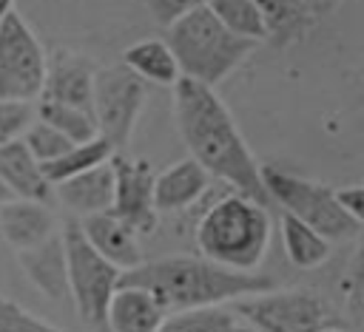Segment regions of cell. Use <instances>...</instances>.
Wrapping results in <instances>:
<instances>
[{"label":"cell","mask_w":364,"mask_h":332,"mask_svg":"<svg viewBox=\"0 0 364 332\" xmlns=\"http://www.w3.org/2000/svg\"><path fill=\"white\" fill-rule=\"evenodd\" d=\"M51 193L77 216L105 213L111 210V199H114V170L108 162H102L85 173L51 184Z\"/></svg>","instance_id":"ac0fdd59"},{"label":"cell","mask_w":364,"mask_h":332,"mask_svg":"<svg viewBox=\"0 0 364 332\" xmlns=\"http://www.w3.org/2000/svg\"><path fill=\"white\" fill-rule=\"evenodd\" d=\"M341 3H344V0H296V9H299V14H301L304 26L310 28V26H316L321 17L333 14Z\"/></svg>","instance_id":"f546056e"},{"label":"cell","mask_w":364,"mask_h":332,"mask_svg":"<svg viewBox=\"0 0 364 332\" xmlns=\"http://www.w3.org/2000/svg\"><path fill=\"white\" fill-rule=\"evenodd\" d=\"M63 247H65V270H68V298L74 301L77 315L97 326L100 332L105 329V309L119 287V270L105 261L82 236L80 221H71L63 233Z\"/></svg>","instance_id":"8992f818"},{"label":"cell","mask_w":364,"mask_h":332,"mask_svg":"<svg viewBox=\"0 0 364 332\" xmlns=\"http://www.w3.org/2000/svg\"><path fill=\"white\" fill-rule=\"evenodd\" d=\"M80 230L88 238V244L105 258L111 261L119 272L134 270L136 264H142V250H139V236L125 227L114 213H94V216H82L80 218Z\"/></svg>","instance_id":"7c38bea8"},{"label":"cell","mask_w":364,"mask_h":332,"mask_svg":"<svg viewBox=\"0 0 364 332\" xmlns=\"http://www.w3.org/2000/svg\"><path fill=\"white\" fill-rule=\"evenodd\" d=\"M14 9V0H0V26H3V20H6V14Z\"/></svg>","instance_id":"1f68e13d"},{"label":"cell","mask_w":364,"mask_h":332,"mask_svg":"<svg viewBox=\"0 0 364 332\" xmlns=\"http://www.w3.org/2000/svg\"><path fill=\"white\" fill-rule=\"evenodd\" d=\"M0 332H63L0 292Z\"/></svg>","instance_id":"4316f807"},{"label":"cell","mask_w":364,"mask_h":332,"mask_svg":"<svg viewBox=\"0 0 364 332\" xmlns=\"http://www.w3.org/2000/svg\"><path fill=\"white\" fill-rule=\"evenodd\" d=\"M256 3L267 23V40L287 45L307 31V26L296 9V0H256Z\"/></svg>","instance_id":"d4e9b609"},{"label":"cell","mask_w":364,"mask_h":332,"mask_svg":"<svg viewBox=\"0 0 364 332\" xmlns=\"http://www.w3.org/2000/svg\"><path fill=\"white\" fill-rule=\"evenodd\" d=\"M148 102V82L139 79L125 65L97 68L91 88V116L97 136H102L114 150H122L131 142V133L139 122V114Z\"/></svg>","instance_id":"52a82bcc"},{"label":"cell","mask_w":364,"mask_h":332,"mask_svg":"<svg viewBox=\"0 0 364 332\" xmlns=\"http://www.w3.org/2000/svg\"><path fill=\"white\" fill-rule=\"evenodd\" d=\"M165 315L168 312L154 301L148 289L119 284L105 309V329L108 332H156Z\"/></svg>","instance_id":"e0dca14e"},{"label":"cell","mask_w":364,"mask_h":332,"mask_svg":"<svg viewBox=\"0 0 364 332\" xmlns=\"http://www.w3.org/2000/svg\"><path fill=\"white\" fill-rule=\"evenodd\" d=\"M270 236L273 221L267 204H259L236 190L216 199L196 224V247L202 258L236 272L259 270L267 255Z\"/></svg>","instance_id":"3957f363"},{"label":"cell","mask_w":364,"mask_h":332,"mask_svg":"<svg viewBox=\"0 0 364 332\" xmlns=\"http://www.w3.org/2000/svg\"><path fill=\"white\" fill-rule=\"evenodd\" d=\"M156 332H253L230 306L168 312Z\"/></svg>","instance_id":"44dd1931"},{"label":"cell","mask_w":364,"mask_h":332,"mask_svg":"<svg viewBox=\"0 0 364 332\" xmlns=\"http://www.w3.org/2000/svg\"><path fill=\"white\" fill-rule=\"evenodd\" d=\"M210 176L199 162L179 159L162 173H154V207L156 213H176L196 204L208 193Z\"/></svg>","instance_id":"5bb4252c"},{"label":"cell","mask_w":364,"mask_h":332,"mask_svg":"<svg viewBox=\"0 0 364 332\" xmlns=\"http://www.w3.org/2000/svg\"><path fill=\"white\" fill-rule=\"evenodd\" d=\"M262 184L267 199L276 201L282 213L304 221L327 241H347L361 233V221L347 216L336 199V190L321 182L287 173L282 167H262Z\"/></svg>","instance_id":"5b68a950"},{"label":"cell","mask_w":364,"mask_h":332,"mask_svg":"<svg viewBox=\"0 0 364 332\" xmlns=\"http://www.w3.org/2000/svg\"><path fill=\"white\" fill-rule=\"evenodd\" d=\"M17 261L26 272V278L48 298V301H65L68 298V270H65V247L60 233L48 236L46 241L17 250Z\"/></svg>","instance_id":"4fadbf2b"},{"label":"cell","mask_w":364,"mask_h":332,"mask_svg":"<svg viewBox=\"0 0 364 332\" xmlns=\"http://www.w3.org/2000/svg\"><path fill=\"white\" fill-rule=\"evenodd\" d=\"M34 116L46 125H51L54 131H60L63 136H68L71 142H85L97 136V125L91 111L85 108H74V105H63V102H51V99H37Z\"/></svg>","instance_id":"cb8c5ba5"},{"label":"cell","mask_w":364,"mask_h":332,"mask_svg":"<svg viewBox=\"0 0 364 332\" xmlns=\"http://www.w3.org/2000/svg\"><path fill=\"white\" fill-rule=\"evenodd\" d=\"M205 6L236 37H245L250 43L267 40V23L256 0H205Z\"/></svg>","instance_id":"603a6c76"},{"label":"cell","mask_w":364,"mask_h":332,"mask_svg":"<svg viewBox=\"0 0 364 332\" xmlns=\"http://www.w3.org/2000/svg\"><path fill=\"white\" fill-rule=\"evenodd\" d=\"M6 199H11V196H9V193L3 190V184H0V201H6Z\"/></svg>","instance_id":"836d02e7"},{"label":"cell","mask_w":364,"mask_h":332,"mask_svg":"<svg viewBox=\"0 0 364 332\" xmlns=\"http://www.w3.org/2000/svg\"><path fill=\"white\" fill-rule=\"evenodd\" d=\"M0 184L11 199L48 201L51 184L43 176V165L28 153L20 136L0 145Z\"/></svg>","instance_id":"2e32d148"},{"label":"cell","mask_w":364,"mask_h":332,"mask_svg":"<svg viewBox=\"0 0 364 332\" xmlns=\"http://www.w3.org/2000/svg\"><path fill=\"white\" fill-rule=\"evenodd\" d=\"M114 170V199L111 210L125 227H131L136 236H148L156 227V207H154V170L145 159L122 156L119 150L108 159Z\"/></svg>","instance_id":"30bf717a"},{"label":"cell","mask_w":364,"mask_h":332,"mask_svg":"<svg viewBox=\"0 0 364 332\" xmlns=\"http://www.w3.org/2000/svg\"><path fill=\"white\" fill-rule=\"evenodd\" d=\"M165 43L176 57L179 77L210 88L228 79L259 45L228 31L205 3H193L173 23H168Z\"/></svg>","instance_id":"277c9868"},{"label":"cell","mask_w":364,"mask_h":332,"mask_svg":"<svg viewBox=\"0 0 364 332\" xmlns=\"http://www.w3.org/2000/svg\"><path fill=\"white\" fill-rule=\"evenodd\" d=\"M230 309L256 332H316L330 323L327 301L304 287L264 289L230 301Z\"/></svg>","instance_id":"ba28073f"},{"label":"cell","mask_w":364,"mask_h":332,"mask_svg":"<svg viewBox=\"0 0 364 332\" xmlns=\"http://www.w3.org/2000/svg\"><path fill=\"white\" fill-rule=\"evenodd\" d=\"M46 51L31 26L14 9L0 26V99L34 102L43 91Z\"/></svg>","instance_id":"9c48e42d"},{"label":"cell","mask_w":364,"mask_h":332,"mask_svg":"<svg viewBox=\"0 0 364 332\" xmlns=\"http://www.w3.org/2000/svg\"><path fill=\"white\" fill-rule=\"evenodd\" d=\"M94 71H97V65L88 57L60 51V54H54V60H46L43 91L37 99H51V102L91 111Z\"/></svg>","instance_id":"8fae6325"},{"label":"cell","mask_w":364,"mask_h":332,"mask_svg":"<svg viewBox=\"0 0 364 332\" xmlns=\"http://www.w3.org/2000/svg\"><path fill=\"white\" fill-rule=\"evenodd\" d=\"M171 88L176 131L191 159L199 162L210 179L230 184L236 193L250 196L259 204H270L262 184V165L256 162L219 94L210 85L188 77H179Z\"/></svg>","instance_id":"6da1fadb"},{"label":"cell","mask_w":364,"mask_h":332,"mask_svg":"<svg viewBox=\"0 0 364 332\" xmlns=\"http://www.w3.org/2000/svg\"><path fill=\"white\" fill-rule=\"evenodd\" d=\"M336 199L341 204V210L358 221H364V187L361 184H347V187H336Z\"/></svg>","instance_id":"4dcf8cb0"},{"label":"cell","mask_w":364,"mask_h":332,"mask_svg":"<svg viewBox=\"0 0 364 332\" xmlns=\"http://www.w3.org/2000/svg\"><path fill=\"white\" fill-rule=\"evenodd\" d=\"M193 3H199V0H145L151 17H154L156 23H162V26L173 23V20H176L182 11H188Z\"/></svg>","instance_id":"f1b7e54d"},{"label":"cell","mask_w":364,"mask_h":332,"mask_svg":"<svg viewBox=\"0 0 364 332\" xmlns=\"http://www.w3.org/2000/svg\"><path fill=\"white\" fill-rule=\"evenodd\" d=\"M119 284L148 289L165 312L225 306L236 298L276 287L273 278L262 272H236L202 255H168L142 261L134 270H125L119 275Z\"/></svg>","instance_id":"7a4b0ae2"},{"label":"cell","mask_w":364,"mask_h":332,"mask_svg":"<svg viewBox=\"0 0 364 332\" xmlns=\"http://www.w3.org/2000/svg\"><path fill=\"white\" fill-rule=\"evenodd\" d=\"M54 233H57V221L46 201H34V199L0 201V236L14 250L34 247Z\"/></svg>","instance_id":"9a60e30c"},{"label":"cell","mask_w":364,"mask_h":332,"mask_svg":"<svg viewBox=\"0 0 364 332\" xmlns=\"http://www.w3.org/2000/svg\"><path fill=\"white\" fill-rule=\"evenodd\" d=\"M316 332H347V329H341V326H336V323H324V326H318Z\"/></svg>","instance_id":"d6a6232c"},{"label":"cell","mask_w":364,"mask_h":332,"mask_svg":"<svg viewBox=\"0 0 364 332\" xmlns=\"http://www.w3.org/2000/svg\"><path fill=\"white\" fill-rule=\"evenodd\" d=\"M34 119V108L31 102H9L0 99V145L20 136L26 131V125Z\"/></svg>","instance_id":"83f0119b"},{"label":"cell","mask_w":364,"mask_h":332,"mask_svg":"<svg viewBox=\"0 0 364 332\" xmlns=\"http://www.w3.org/2000/svg\"><path fill=\"white\" fill-rule=\"evenodd\" d=\"M114 153V148L102 139V136H94V139H85V142H74L65 153H60L57 159L51 162H43V176L48 179V184H57V182H65L77 173H85L102 162H108Z\"/></svg>","instance_id":"7402d4cb"},{"label":"cell","mask_w":364,"mask_h":332,"mask_svg":"<svg viewBox=\"0 0 364 332\" xmlns=\"http://www.w3.org/2000/svg\"><path fill=\"white\" fill-rule=\"evenodd\" d=\"M279 233H282V244L293 267L316 270L330 258V241L318 236L313 227H307L304 221L293 218L290 213L279 216Z\"/></svg>","instance_id":"ffe728a7"},{"label":"cell","mask_w":364,"mask_h":332,"mask_svg":"<svg viewBox=\"0 0 364 332\" xmlns=\"http://www.w3.org/2000/svg\"><path fill=\"white\" fill-rule=\"evenodd\" d=\"M20 139H23V145L28 148V153H31L40 165L57 159L60 153H65V150L74 145L68 136H63L60 131H54L51 125L40 122V119H31V122L26 125V131L20 133Z\"/></svg>","instance_id":"484cf974"},{"label":"cell","mask_w":364,"mask_h":332,"mask_svg":"<svg viewBox=\"0 0 364 332\" xmlns=\"http://www.w3.org/2000/svg\"><path fill=\"white\" fill-rule=\"evenodd\" d=\"M122 65L131 68L139 79L156 82V85H173L179 79V65L171 51V45L159 37H145L131 43L122 51Z\"/></svg>","instance_id":"d6986e66"}]
</instances>
